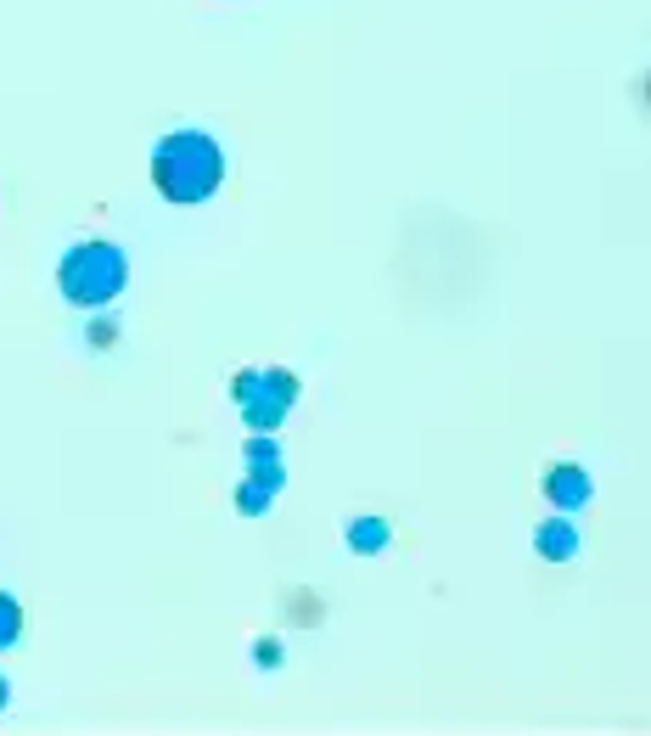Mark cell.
Wrapping results in <instances>:
<instances>
[{"mask_svg":"<svg viewBox=\"0 0 651 736\" xmlns=\"http://www.w3.org/2000/svg\"><path fill=\"white\" fill-rule=\"evenodd\" d=\"M152 180H157V192L169 203H203V198L220 192L225 158H220L214 135H203V130H174V135H163V147L152 158Z\"/></svg>","mask_w":651,"mask_h":736,"instance_id":"cell-1","label":"cell"},{"mask_svg":"<svg viewBox=\"0 0 651 736\" xmlns=\"http://www.w3.org/2000/svg\"><path fill=\"white\" fill-rule=\"evenodd\" d=\"M57 282L62 293L79 304V310H102L124 293L130 282V259L113 248V242H79L62 264H57Z\"/></svg>","mask_w":651,"mask_h":736,"instance_id":"cell-2","label":"cell"},{"mask_svg":"<svg viewBox=\"0 0 651 736\" xmlns=\"http://www.w3.org/2000/svg\"><path fill=\"white\" fill-rule=\"evenodd\" d=\"M231 394H236V405H242V416L264 433V427H275L287 411H293V400H298V383L287 377V372H242L236 383H231Z\"/></svg>","mask_w":651,"mask_h":736,"instance_id":"cell-3","label":"cell"},{"mask_svg":"<svg viewBox=\"0 0 651 736\" xmlns=\"http://www.w3.org/2000/svg\"><path fill=\"white\" fill-rule=\"evenodd\" d=\"M247 462H253V478L236 490L242 512H264L269 506V490H282V462H275V444L269 438H253L247 444Z\"/></svg>","mask_w":651,"mask_h":736,"instance_id":"cell-4","label":"cell"},{"mask_svg":"<svg viewBox=\"0 0 651 736\" xmlns=\"http://www.w3.org/2000/svg\"><path fill=\"white\" fill-rule=\"evenodd\" d=\"M545 495H550L556 506H584V501H590L584 467H550V473H545Z\"/></svg>","mask_w":651,"mask_h":736,"instance_id":"cell-5","label":"cell"},{"mask_svg":"<svg viewBox=\"0 0 651 736\" xmlns=\"http://www.w3.org/2000/svg\"><path fill=\"white\" fill-rule=\"evenodd\" d=\"M533 545H539V557H550V563H562V557H573V551H579V534H573L568 523H539Z\"/></svg>","mask_w":651,"mask_h":736,"instance_id":"cell-6","label":"cell"},{"mask_svg":"<svg viewBox=\"0 0 651 736\" xmlns=\"http://www.w3.org/2000/svg\"><path fill=\"white\" fill-rule=\"evenodd\" d=\"M348 545L359 551V557H370V551H383V545H388V523H383V517H359V523L348 528Z\"/></svg>","mask_w":651,"mask_h":736,"instance_id":"cell-7","label":"cell"},{"mask_svg":"<svg viewBox=\"0 0 651 736\" xmlns=\"http://www.w3.org/2000/svg\"><path fill=\"white\" fill-rule=\"evenodd\" d=\"M18 635H23V613H18L12 596H0V647H12Z\"/></svg>","mask_w":651,"mask_h":736,"instance_id":"cell-8","label":"cell"},{"mask_svg":"<svg viewBox=\"0 0 651 736\" xmlns=\"http://www.w3.org/2000/svg\"><path fill=\"white\" fill-rule=\"evenodd\" d=\"M0 708H7V680H0Z\"/></svg>","mask_w":651,"mask_h":736,"instance_id":"cell-9","label":"cell"}]
</instances>
